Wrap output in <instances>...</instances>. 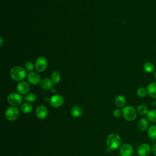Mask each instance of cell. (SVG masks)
Masks as SVG:
<instances>
[{
    "mask_svg": "<svg viewBox=\"0 0 156 156\" xmlns=\"http://www.w3.org/2000/svg\"><path fill=\"white\" fill-rule=\"evenodd\" d=\"M121 138L120 135L116 133L110 134L106 140L107 146L110 150H116L121 145Z\"/></svg>",
    "mask_w": 156,
    "mask_h": 156,
    "instance_id": "obj_1",
    "label": "cell"
},
{
    "mask_svg": "<svg viewBox=\"0 0 156 156\" xmlns=\"http://www.w3.org/2000/svg\"><path fill=\"white\" fill-rule=\"evenodd\" d=\"M10 76L15 81H22L26 77V71L24 68L21 66H15L10 69Z\"/></svg>",
    "mask_w": 156,
    "mask_h": 156,
    "instance_id": "obj_2",
    "label": "cell"
},
{
    "mask_svg": "<svg viewBox=\"0 0 156 156\" xmlns=\"http://www.w3.org/2000/svg\"><path fill=\"white\" fill-rule=\"evenodd\" d=\"M122 116L123 118L129 121L135 120L137 116V111L135 108L130 105L124 106L122 108Z\"/></svg>",
    "mask_w": 156,
    "mask_h": 156,
    "instance_id": "obj_3",
    "label": "cell"
},
{
    "mask_svg": "<svg viewBox=\"0 0 156 156\" xmlns=\"http://www.w3.org/2000/svg\"><path fill=\"white\" fill-rule=\"evenodd\" d=\"M20 115V110L15 106H11L7 108L5 112V118L10 121L16 120Z\"/></svg>",
    "mask_w": 156,
    "mask_h": 156,
    "instance_id": "obj_4",
    "label": "cell"
},
{
    "mask_svg": "<svg viewBox=\"0 0 156 156\" xmlns=\"http://www.w3.org/2000/svg\"><path fill=\"white\" fill-rule=\"evenodd\" d=\"M23 98L21 94L18 93H11L7 98V101L9 104L12 106L20 105L23 102Z\"/></svg>",
    "mask_w": 156,
    "mask_h": 156,
    "instance_id": "obj_5",
    "label": "cell"
},
{
    "mask_svg": "<svg viewBox=\"0 0 156 156\" xmlns=\"http://www.w3.org/2000/svg\"><path fill=\"white\" fill-rule=\"evenodd\" d=\"M49 102L51 107L54 108H59L63 104L64 99L61 94H55L49 98Z\"/></svg>",
    "mask_w": 156,
    "mask_h": 156,
    "instance_id": "obj_6",
    "label": "cell"
},
{
    "mask_svg": "<svg viewBox=\"0 0 156 156\" xmlns=\"http://www.w3.org/2000/svg\"><path fill=\"white\" fill-rule=\"evenodd\" d=\"M48 66V60L46 57L41 56L37 58L35 62V68L39 72H43L46 70Z\"/></svg>",
    "mask_w": 156,
    "mask_h": 156,
    "instance_id": "obj_7",
    "label": "cell"
},
{
    "mask_svg": "<svg viewBox=\"0 0 156 156\" xmlns=\"http://www.w3.org/2000/svg\"><path fill=\"white\" fill-rule=\"evenodd\" d=\"M119 152L121 156H132L133 153V148L131 144L124 143L120 146Z\"/></svg>",
    "mask_w": 156,
    "mask_h": 156,
    "instance_id": "obj_8",
    "label": "cell"
},
{
    "mask_svg": "<svg viewBox=\"0 0 156 156\" xmlns=\"http://www.w3.org/2000/svg\"><path fill=\"white\" fill-rule=\"evenodd\" d=\"M151 152V147L147 143L141 144L137 149L138 156H148Z\"/></svg>",
    "mask_w": 156,
    "mask_h": 156,
    "instance_id": "obj_9",
    "label": "cell"
},
{
    "mask_svg": "<svg viewBox=\"0 0 156 156\" xmlns=\"http://www.w3.org/2000/svg\"><path fill=\"white\" fill-rule=\"evenodd\" d=\"M35 115L37 117L40 119H45L48 115V110L47 107L43 105H40L35 109Z\"/></svg>",
    "mask_w": 156,
    "mask_h": 156,
    "instance_id": "obj_10",
    "label": "cell"
},
{
    "mask_svg": "<svg viewBox=\"0 0 156 156\" xmlns=\"http://www.w3.org/2000/svg\"><path fill=\"white\" fill-rule=\"evenodd\" d=\"M27 81L32 85H37L40 83L41 79L40 74L34 71L29 73L27 76Z\"/></svg>",
    "mask_w": 156,
    "mask_h": 156,
    "instance_id": "obj_11",
    "label": "cell"
},
{
    "mask_svg": "<svg viewBox=\"0 0 156 156\" xmlns=\"http://www.w3.org/2000/svg\"><path fill=\"white\" fill-rule=\"evenodd\" d=\"M29 89L30 87L28 83L23 80L19 82L16 86V90L18 93L23 95H26L29 93Z\"/></svg>",
    "mask_w": 156,
    "mask_h": 156,
    "instance_id": "obj_12",
    "label": "cell"
},
{
    "mask_svg": "<svg viewBox=\"0 0 156 156\" xmlns=\"http://www.w3.org/2000/svg\"><path fill=\"white\" fill-rule=\"evenodd\" d=\"M53 84L54 83H52L51 79L48 78V77H44L43 79H41V80L40 83L41 88L42 89L46 90L52 88L53 87Z\"/></svg>",
    "mask_w": 156,
    "mask_h": 156,
    "instance_id": "obj_13",
    "label": "cell"
},
{
    "mask_svg": "<svg viewBox=\"0 0 156 156\" xmlns=\"http://www.w3.org/2000/svg\"><path fill=\"white\" fill-rule=\"evenodd\" d=\"M83 112V110L82 107L79 105H76L72 107L71 110V115L73 118H77L80 117Z\"/></svg>",
    "mask_w": 156,
    "mask_h": 156,
    "instance_id": "obj_14",
    "label": "cell"
},
{
    "mask_svg": "<svg viewBox=\"0 0 156 156\" xmlns=\"http://www.w3.org/2000/svg\"><path fill=\"white\" fill-rule=\"evenodd\" d=\"M147 94L152 98L156 99V82L150 83L147 88Z\"/></svg>",
    "mask_w": 156,
    "mask_h": 156,
    "instance_id": "obj_15",
    "label": "cell"
},
{
    "mask_svg": "<svg viewBox=\"0 0 156 156\" xmlns=\"http://www.w3.org/2000/svg\"><path fill=\"white\" fill-rule=\"evenodd\" d=\"M138 128L141 131H145L149 128L148 119L146 118H141L138 122Z\"/></svg>",
    "mask_w": 156,
    "mask_h": 156,
    "instance_id": "obj_16",
    "label": "cell"
},
{
    "mask_svg": "<svg viewBox=\"0 0 156 156\" xmlns=\"http://www.w3.org/2000/svg\"><path fill=\"white\" fill-rule=\"evenodd\" d=\"M126 100L124 96L122 95H118L116 97L115 100V105L119 108H123L126 104Z\"/></svg>",
    "mask_w": 156,
    "mask_h": 156,
    "instance_id": "obj_17",
    "label": "cell"
},
{
    "mask_svg": "<svg viewBox=\"0 0 156 156\" xmlns=\"http://www.w3.org/2000/svg\"><path fill=\"white\" fill-rule=\"evenodd\" d=\"M33 110L32 105L29 102H25L21 105L20 106V110L25 114H28L32 112Z\"/></svg>",
    "mask_w": 156,
    "mask_h": 156,
    "instance_id": "obj_18",
    "label": "cell"
},
{
    "mask_svg": "<svg viewBox=\"0 0 156 156\" xmlns=\"http://www.w3.org/2000/svg\"><path fill=\"white\" fill-rule=\"evenodd\" d=\"M147 135L153 141L156 140V125H151L147 129Z\"/></svg>",
    "mask_w": 156,
    "mask_h": 156,
    "instance_id": "obj_19",
    "label": "cell"
},
{
    "mask_svg": "<svg viewBox=\"0 0 156 156\" xmlns=\"http://www.w3.org/2000/svg\"><path fill=\"white\" fill-rule=\"evenodd\" d=\"M146 118L151 122H156V109H151L147 113Z\"/></svg>",
    "mask_w": 156,
    "mask_h": 156,
    "instance_id": "obj_20",
    "label": "cell"
},
{
    "mask_svg": "<svg viewBox=\"0 0 156 156\" xmlns=\"http://www.w3.org/2000/svg\"><path fill=\"white\" fill-rule=\"evenodd\" d=\"M51 80H52L54 84H57L60 82L61 79V76L59 72L57 71H54L51 73Z\"/></svg>",
    "mask_w": 156,
    "mask_h": 156,
    "instance_id": "obj_21",
    "label": "cell"
},
{
    "mask_svg": "<svg viewBox=\"0 0 156 156\" xmlns=\"http://www.w3.org/2000/svg\"><path fill=\"white\" fill-rule=\"evenodd\" d=\"M143 69L144 70L148 73H152L154 69H155V67L154 64L152 62H146L144 65H143Z\"/></svg>",
    "mask_w": 156,
    "mask_h": 156,
    "instance_id": "obj_22",
    "label": "cell"
},
{
    "mask_svg": "<svg viewBox=\"0 0 156 156\" xmlns=\"http://www.w3.org/2000/svg\"><path fill=\"white\" fill-rule=\"evenodd\" d=\"M36 99H37V96L35 94L33 93H29L27 94H26L24 96V100L27 102H29V103L33 102L35 101Z\"/></svg>",
    "mask_w": 156,
    "mask_h": 156,
    "instance_id": "obj_23",
    "label": "cell"
},
{
    "mask_svg": "<svg viewBox=\"0 0 156 156\" xmlns=\"http://www.w3.org/2000/svg\"><path fill=\"white\" fill-rule=\"evenodd\" d=\"M137 113H138L141 115H146L147 113L148 112V108L146 105L144 104H141L138 106L137 109H136Z\"/></svg>",
    "mask_w": 156,
    "mask_h": 156,
    "instance_id": "obj_24",
    "label": "cell"
},
{
    "mask_svg": "<svg viewBox=\"0 0 156 156\" xmlns=\"http://www.w3.org/2000/svg\"><path fill=\"white\" fill-rule=\"evenodd\" d=\"M136 94L140 98H144L147 94V89L144 87H140L136 90Z\"/></svg>",
    "mask_w": 156,
    "mask_h": 156,
    "instance_id": "obj_25",
    "label": "cell"
},
{
    "mask_svg": "<svg viewBox=\"0 0 156 156\" xmlns=\"http://www.w3.org/2000/svg\"><path fill=\"white\" fill-rule=\"evenodd\" d=\"M34 68H35V64L31 61H28L25 63L24 68L26 71L30 73V72L33 71Z\"/></svg>",
    "mask_w": 156,
    "mask_h": 156,
    "instance_id": "obj_26",
    "label": "cell"
},
{
    "mask_svg": "<svg viewBox=\"0 0 156 156\" xmlns=\"http://www.w3.org/2000/svg\"><path fill=\"white\" fill-rule=\"evenodd\" d=\"M113 115L115 117H120L122 115V111L120 110L119 109H115L113 112Z\"/></svg>",
    "mask_w": 156,
    "mask_h": 156,
    "instance_id": "obj_27",
    "label": "cell"
},
{
    "mask_svg": "<svg viewBox=\"0 0 156 156\" xmlns=\"http://www.w3.org/2000/svg\"><path fill=\"white\" fill-rule=\"evenodd\" d=\"M151 152L155 156H156V143H155L152 144V146L151 147Z\"/></svg>",
    "mask_w": 156,
    "mask_h": 156,
    "instance_id": "obj_28",
    "label": "cell"
},
{
    "mask_svg": "<svg viewBox=\"0 0 156 156\" xmlns=\"http://www.w3.org/2000/svg\"><path fill=\"white\" fill-rule=\"evenodd\" d=\"M151 105L153 106H156V101H153V102H152V103H151Z\"/></svg>",
    "mask_w": 156,
    "mask_h": 156,
    "instance_id": "obj_29",
    "label": "cell"
},
{
    "mask_svg": "<svg viewBox=\"0 0 156 156\" xmlns=\"http://www.w3.org/2000/svg\"><path fill=\"white\" fill-rule=\"evenodd\" d=\"M0 40H1V44H0V46H2V43H3V40H2V37H1Z\"/></svg>",
    "mask_w": 156,
    "mask_h": 156,
    "instance_id": "obj_30",
    "label": "cell"
},
{
    "mask_svg": "<svg viewBox=\"0 0 156 156\" xmlns=\"http://www.w3.org/2000/svg\"><path fill=\"white\" fill-rule=\"evenodd\" d=\"M155 78L156 79V71H155Z\"/></svg>",
    "mask_w": 156,
    "mask_h": 156,
    "instance_id": "obj_31",
    "label": "cell"
}]
</instances>
